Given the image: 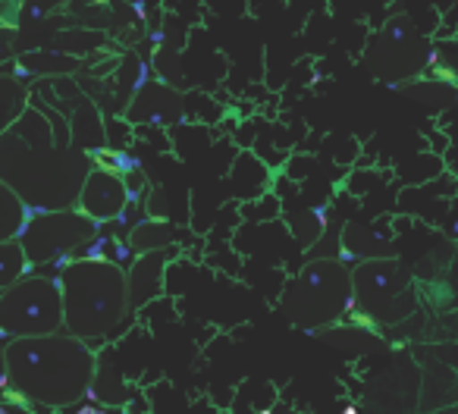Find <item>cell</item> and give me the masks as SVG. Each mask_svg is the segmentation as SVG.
Returning a JSON list of instances; mask_svg holds the SVG:
<instances>
[{
	"mask_svg": "<svg viewBox=\"0 0 458 414\" xmlns=\"http://www.w3.org/2000/svg\"><path fill=\"white\" fill-rule=\"evenodd\" d=\"M352 276H355V305L374 324L393 326L418 311L414 276L395 255L355 264Z\"/></svg>",
	"mask_w": 458,
	"mask_h": 414,
	"instance_id": "obj_6",
	"label": "cell"
},
{
	"mask_svg": "<svg viewBox=\"0 0 458 414\" xmlns=\"http://www.w3.org/2000/svg\"><path fill=\"white\" fill-rule=\"evenodd\" d=\"M60 330H66V305L64 286H60L57 276L26 274L20 283L0 289V333H4V342Z\"/></svg>",
	"mask_w": 458,
	"mask_h": 414,
	"instance_id": "obj_5",
	"label": "cell"
},
{
	"mask_svg": "<svg viewBox=\"0 0 458 414\" xmlns=\"http://www.w3.org/2000/svg\"><path fill=\"white\" fill-rule=\"evenodd\" d=\"M32 217H35L32 204L10 182H0V239H20Z\"/></svg>",
	"mask_w": 458,
	"mask_h": 414,
	"instance_id": "obj_14",
	"label": "cell"
},
{
	"mask_svg": "<svg viewBox=\"0 0 458 414\" xmlns=\"http://www.w3.org/2000/svg\"><path fill=\"white\" fill-rule=\"evenodd\" d=\"M395 89H405V95L418 97V101L430 104V107H443V104L455 95V89H452V85L437 82V79H427V82H411V85H395Z\"/></svg>",
	"mask_w": 458,
	"mask_h": 414,
	"instance_id": "obj_20",
	"label": "cell"
},
{
	"mask_svg": "<svg viewBox=\"0 0 458 414\" xmlns=\"http://www.w3.org/2000/svg\"><path fill=\"white\" fill-rule=\"evenodd\" d=\"M98 351L70 330L20 336L4 342V389H16L32 405L72 408L91 395Z\"/></svg>",
	"mask_w": 458,
	"mask_h": 414,
	"instance_id": "obj_2",
	"label": "cell"
},
{
	"mask_svg": "<svg viewBox=\"0 0 458 414\" xmlns=\"http://www.w3.org/2000/svg\"><path fill=\"white\" fill-rule=\"evenodd\" d=\"M101 232V224L82 211V207H60V211H35L22 232L32 267H47L57 261H72L79 258L95 236Z\"/></svg>",
	"mask_w": 458,
	"mask_h": 414,
	"instance_id": "obj_7",
	"label": "cell"
},
{
	"mask_svg": "<svg viewBox=\"0 0 458 414\" xmlns=\"http://www.w3.org/2000/svg\"><path fill=\"white\" fill-rule=\"evenodd\" d=\"M355 301V276L339 255H318L286 283L280 308L289 324L320 333L349 317Z\"/></svg>",
	"mask_w": 458,
	"mask_h": 414,
	"instance_id": "obj_4",
	"label": "cell"
},
{
	"mask_svg": "<svg viewBox=\"0 0 458 414\" xmlns=\"http://www.w3.org/2000/svg\"><path fill=\"white\" fill-rule=\"evenodd\" d=\"M148 79H151V63H148V60H141L139 54H126V57L120 60V66H116L114 89H116V95H120V97L132 101V95L148 82Z\"/></svg>",
	"mask_w": 458,
	"mask_h": 414,
	"instance_id": "obj_19",
	"label": "cell"
},
{
	"mask_svg": "<svg viewBox=\"0 0 458 414\" xmlns=\"http://www.w3.org/2000/svg\"><path fill=\"white\" fill-rule=\"evenodd\" d=\"M95 170L91 151L76 141L54 139L45 114L26 110L4 129L0 139V176L10 182L35 211L76 207L89 173Z\"/></svg>",
	"mask_w": 458,
	"mask_h": 414,
	"instance_id": "obj_1",
	"label": "cell"
},
{
	"mask_svg": "<svg viewBox=\"0 0 458 414\" xmlns=\"http://www.w3.org/2000/svg\"><path fill=\"white\" fill-rule=\"evenodd\" d=\"M29 267H32V258H29L22 239H4V245H0V289L20 283L29 274Z\"/></svg>",
	"mask_w": 458,
	"mask_h": 414,
	"instance_id": "obj_18",
	"label": "cell"
},
{
	"mask_svg": "<svg viewBox=\"0 0 458 414\" xmlns=\"http://www.w3.org/2000/svg\"><path fill=\"white\" fill-rule=\"evenodd\" d=\"M445 232H449V236L458 242V214H452V220H449V224H445Z\"/></svg>",
	"mask_w": 458,
	"mask_h": 414,
	"instance_id": "obj_22",
	"label": "cell"
},
{
	"mask_svg": "<svg viewBox=\"0 0 458 414\" xmlns=\"http://www.w3.org/2000/svg\"><path fill=\"white\" fill-rule=\"evenodd\" d=\"M430 51L433 47L427 41V35H420V29L408 16H393L368 41L364 63H368L370 76L395 89L399 82L420 76L430 66Z\"/></svg>",
	"mask_w": 458,
	"mask_h": 414,
	"instance_id": "obj_8",
	"label": "cell"
},
{
	"mask_svg": "<svg viewBox=\"0 0 458 414\" xmlns=\"http://www.w3.org/2000/svg\"><path fill=\"white\" fill-rule=\"evenodd\" d=\"M89 399L101 401V405H126V399H129L126 380L116 374V368H114V361H110V358H98L95 386H91Z\"/></svg>",
	"mask_w": 458,
	"mask_h": 414,
	"instance_id": "obj_17",
	"label": "cell"
},
{
	"mask_svg": "<svg viewBox=\"0 0 458 414\" xmlns=\"http://www.w3.org/2000/svg\"><path fill=\"white\" fill-rule=\"evenodd\" d=\"M129 198L132 195H129L126 176H120L114 170H104V166H95L89 173V179H85L76 207H82L89 217H95L104 226V224H116L123 217Z\"/></svg>",
	"mask_w": 458,
	"mask_h": 414,
	"instance_id": "obj_10",
	"label": "cell"
},
{
	"mask_svg": "<svg viewBox=\"0 0 458 414\" xmlns=\"http://www.w3.org/2000/svg\"><path fill=\"white\" fill-rule=\"evenodd\" d=\"M339 258L345 264H361V261H374V258H393L395 255V242L393 236H380L377 230L364 224H343V236H339Z\"/></svg>",
	"mask_w": 458,
	"mask_h": 414,
	"instance_id": "obj_12",
	"label": "cell"
},
{
	"mask_svg": "<svg viewBox=\"0 0 458 414\" xmlns=\"http://www.w3.org/2000/svg\"><path fill=\"white\" fill-rule=\"evenodd\" d=\"M189 116L185 97L176 91V85L164 79H148L132 101L126 104V123L129 126H151V129H170Z\"/></svg>",
	"mask_w": 458,
	"mask_h": 414,
	"instance_id": "obj_9",
	"label": "cell"
},
{
	"mask_svg": "<svg viewBox=\"0 0 458 414\" xmlns=\"http://www.w3.org/2000/svg\"><path fill=\"white\" fill-rule=\"evenodd\" d=\"M170 264V249L145 251L129 264V301L132 311H141L145 305L157 301L164 295V276Z\"/></svg>",
	"mask_w": 458,
	"mask_h": 414,
	"instance_id": "obj_11",
	"label": "cell"
},
{
	"mask_svg": "<svg viewBox=\"0 0 458 414\" xmlns=\"http://www.w3.org/2000/svg\"><path fill=\"white\" fill-rule=\"evenodd\" d=\"M289 230H293L295 242L301 245V251L314 249L324 239L327 226H330V207H308V211H295L286 217Z\"/></svg>",
	"mask_w": 458,
	"mask_h": 414,
	"instance_id": "obj_16",
	"label": "cell"
},
{
	"mask_svg": "<svg viewBox=\"0 0 458 414\" xmlns=\"http://www.w3.org/2000/svg\"><path fill=\"white\" fill-rule=\"evenodd\" d=\"M145 217H166V204H164V191L160 189H151L145 201Z\"/></svg>",
	"mask_w": 458,
	"mask_h": 414,
	"instance_id": "obj_21",
	"label": "cell"
},
{
	"mask_svg": "<svg viewBox=\"0 0 458 414\" xmlns=\"http://www.w3.org/2000/svg\"><path fill=\"white\" fill-rule=\"evenodd\" d=\"M445 160H449V170H455V173H458V145H455V148H449Z\"/></svg>",
	"mask_w": 458,
	"mask_h": 414,
	"instance_id": "obj_23",
	"label": "cell"
},
{
	"mask_svg": "<svg viewBox=\"0 0 458 414\" xmlns=\"http://www.w3.org/2000/svg\"><path fill=\"white\" fill-rule=\"evenodd\" d=\"M129 245L135 249V255H145V251L170 249L176 242V230L166 224V217H141L139 224L129 230Z\"/></svg>",
	"mask_w": 458,
	"mask_h": 414,
	"instance_id": "obj_15",
	"label": "cell"
},
{
	"mask_svg": "<svg viewBox=\"0 0 458 414\" xmlns=\"http://www.w3.org/2000/svg\"><path fill=\"white\" fill-rule=\"evenodd\" d=\"M267 185H270V166L264 164L258 154L242 151L229 170V191L242 201H258L261 195H267Z\"/></svg>",
	"mask_w": 458,
	"mask_h": 414,
	"instance_id": "obj_13",
	"label": "cell"
},
{
	"mask_svg": "<svg viewBox=\"0 0 458 414\" xmlns=\"http://www.w3.org/2000/svg\"><path fill=\"white\" fill-rule=\"evenodd\" d=\"M66 305V330L98 345L114 339L132 314L129 270L101 258H72L60 274Z\"/></svg>",
	"mask_w": 458,
	"mask_h": 414,
	"instance_id": "obj_3",
	"label": "cell"
}]
</instances>
